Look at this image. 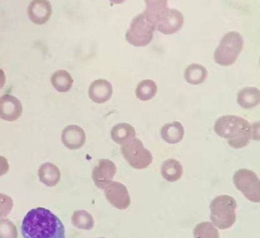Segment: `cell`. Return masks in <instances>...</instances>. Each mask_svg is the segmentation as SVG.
<instances>
[{
    "mask_svg": "<svg viewBox=\"0 0 260 238\" xmlns=\"http://www.w3.org/2000/svg\"><path fill=\"white\" fill-rule=\"evenodd\" d=\"M21 231L23 238H66L62 222L44 208L32 209L26 214Z\"/></svg>",
    "mask_w": 260,
    "mask_h": 238,
    "instance_id": "cell-1",
    "label": "cell"
},
{
    "mask_svg": "<svg viewBox=\"0 0 260 238\" xmlns=\"http://www.w3.org/2000/svg\"><path fill=\"white\" fill-rule=\"evenodd\" d=\"M254 126L242 117L229 115L216 120L214 130L219 137L226 139L232 148L241 149L248 146L251 139L259 140Z\"/></svg>",
    "mask_w": 260,
    "mask_h": 238,
    "instance_id": "cell-2",
    "label": "cell"
},
{
    "mask_svg": "<svg viewBox=\"0 0 260 238\" xmlns=\"http://www.w3.org/2000/svg\"><path fill=\"white\" fill-rule=\"evenodd\" d=\"M237 202L229 195L217 196L211 202L210 219L217 228L221 230L229 229L236 221Z\"/></svg>",
    "mask_w": 260,
    "mask_h": 238,
    "instance_id": "cell-3",
    "label": "cell"
},
{
    "mask_svg": "<svg viewBox=\"0 0 260 238\" xmlns=\"http://www.w3.org/2000/svg\"><path fill=\"white\" fill-rule=\"evenodd\" d=\"M243 45L244 40L240 33L229 32L222 37L219 46L214 52V61L222 66L233 65L242 51Z\"/></svg>",
    "mask_w": 260,
    "mask_h": 238,
    "instance_id": "cell-4",
    "label": "cell"
},
{
    "mask_svg": "<svg viewBox=\"0 0 260 238\" xmlns=\"http://www.w3.org/2000/svg\"><path fill=\"white\" fill-rule=\"evenodd\" d=\"M120 150L128 164L136 169H146L153 160L151 152L144 148L143 142L138 138L123 144Z\"/></svg>",
    "mask_w": 260,
    "mask_h": 238,
    "instance_id": "cell-5",
    "label": "cell"
},
{
    "mask_svg": "<svg viewBox=\"0 0 260 238\" xmlns=\"http://www.w3.org/2000/svg\"><path fill=\"white\" fill-rule=\"evenodd\" d=\"M155 28L144 18L143 13L137 16L131 22L125 39L135 47H146L151 42Z\"/></svg>",
    "mask_w": 260,
    "mask_h": 238,
    "instance_id": "cell-6",
    "label": "cell"
},
{
    "mask_svg": "<svg viewBox=\"0 0 260 238\" xmlns=\"http://www.w3.org/2000/svg\"><path fill=\"white\" fill-rule=\"evenodd\" d=\"M233 183L250 201H260V181L253 171L246 169L237 171L233 176Z\"/></svg>",
    "mask_w": 260,
    "mask_h": 238,
    "instance_id": "cell-7",
    "label": "cell"
},
{
    "mask_svg": "<svg viewBox=\"0 0 260 238\" xmlns=\"http://www.w3.org/2000/svg\"><path fill=\"white\" fill-rule=\"evenodd\" d=\"M107 200L118 210H124L131 205V197L127 188L119 182L112 181L104 189Z\"/></svg>",
    "mask_w": 260,
    "mask_h": 238,
    "instance_id": "cell-8",
    "label": "cell"
},
{
    "mask_svg": "<svg viewBox=\"0 0 260 238\" xmlns=\"http://www.w3.org/2000/svg\"><path fill=\"white\" fill-rule=\"evenodd\" d=\"M117 172L116 164L111 160L103 159L93 168L92 178L99 189H104L112 182Z\"/></svg>",
    "mask_w": 260,
    "mask_h": 238,
    "instance_id": "cell-9",
    "label": "cell"
},
{
    "mask_svg": "<svg viewBox=\"0 0 260 238\" xmlns=\"http://www.w3.org/2000/svg\"><path fill=\"white\" fill-rule=\"evenodd\" d=\"M23 106L15 96L6 94L0 97V119L13 122L21 116Z\"/></svg>",
    "mask_w": 260,
    "mask_h": 238,
    "instance_id": "cell-10",
    "label": "cell"
},
{
    "mask_svg": "<svg viewBox=\"0 0 260 238\" xmlns=\"http://www.w3.org/2000/svg\"><path fill=\"white\" fill-rule=\"evenodd\" d=\"M146 9L143 15L146 20L156 30V26L164 20L168 10V1L166 0H147Z\"/></svg>",
    "mask_w": 260,
    "mask_h": 238,
    "instance_id": "cell-11",
    "label": "cell"
},
{
    "mask_svg": "<svg viewBox=\"0 0 260 238\" xmlns=\"http://www.w3.org/2000/svg\"><path fill=\"white\" fill-rule=\"evenodd\" d=\"M52 8L50 3L46 0H35L29 5L28 15L32 22L42 25L50 19Z\"/></svg>",
    "mask_w": 260,
    "mask_h": 238,
    "instance_id": "cell-12",
    "label": "cell"
},
{
    "mask_svg": "<svg viewBox=\"0 0 260 238\" xmlns=\"http://www.w3.org/2000/svg\"><path fill=\"white\" fill-rule=\"evenodd\" d=\"M61 142L67 148L76 150L82 148L86 141L84 129L76 125L66 127L61 133Z\"/></svg>",
    "mask_w": 260,
    "mask_h": 238,
    "instance_id": "cell-13",
    "label": "cell"
},
{
    "mask_svg": "<svg viewBox=\"0 0 260 238\" xmlns=\"http://www.w3.org/2000/svg\"><path fill=\"white\" fill-rule=\"evenodd\" d=\"M113 89L111 82L105 79H99L90 84L88 96L93 103L103 104L111 98Z\"/></svg>",
    "mask_w": 260,
    "mask_h": 238,
    "instance_id": "cell-14",
    "label": "cell"
},
{
    "mask_svg": "<svg viewBox=\"0 0 260 238\" xmlns=\"http://www.w3.org/2000/svg\"><path fill=\"white\" fill-rule=\"evenodd\" d=\"M183 24L184 17L181 12L170 9L164 20L156 26V30L165 35L174 34L180 30Z\"/></svg>",
    "mask_w": 260,
    "mask_h": 238,
    "instance_id": "cell-15",
    "label": "cell"
},
{
    "mask_svg": "<svg viewBox=\"0 0 260 238\" xmlns=\"http://www.w3.org/2000/svg\"><path fill=\"white\" fill-rule=\"evenodd\" d=\"M40 182L48 187H53L59 183L61 173L57 165L51 162L43 164L39 169Z\"/></svg>",
    "mask_w": 260,
    "mask_h": 238,
    "instance_id": "cell-16",
    "label": "cell"
},
{
    "mask_svg": "<svg viewBox=\"0 0 260 238\" xmlns=\"http://www.w3.org/2000/svg\"><path fill=\"white\" fill-rule=\"evenodd\" d=\"M161 137L166 143L176 144L183 140L184 135L183 125L180 122L174 121L168 123L160 130Z\"/></svg>",
    "mask_w": 260,
    "mask_h": 238,
    "instance_id": "cell-17",
    "label": "cell"
},
{
    "mask_svg": "<svg viewBox=\"0 0 260 238\" xmlns=\"http://www.w3.org/2000/svg\"><path fill=\"white\" fill-rule=\"evenodd\" d=\"M259 100L260 92L258 88H244L238 93L237 103L245 109L254 108L259 103Z\"/></svg>",
    "mask_w": 260,
    "mask_h": 238,
    "instance_id": "cell-18",
    "label": "cell"
},
{
    "mask_svg": "<svg viewBox=\"0 0 260 238\" xmlns=\"http://www.w3.org/2000/svg\"><path fill=\"white\" fill-rule=\"evenodd\" d=\"M160 173L162 177L169 182H176L183 176V168L180 162L176 159H171L162 163Z\"/></svg>",
    "mask_w": 260,
    "mask_h": 238,
    "instance_id": "cell-19",
    "label": "cell"
},
{
    "mask_svg": "<svg viewBox=\"0 0 260 238\" xmlns=\"http://www.w3.org/2000/svg\"><path fill=\"white\" fill-rule=\"evenodd\" d=\"M111 138L115 143L123 145L127 141L136 138V130L132 125L120 123L114 125L111 130Z\"/></svg>",
    "mask_w": 260,
    "mask_h": 238,
    "instance_id": "cell-20",
    "label": "cell"
},
{
    "mask_svg": "<svg viewBox=\"0 0 260 238\" xmlns=\"http://www.w3.org/2000/svg\"><path fill=\"white\" fill-rule=\"evenodd\" d=\"M53 87L58 92H68L73 85L74 80L71 75L64 70H59L54 72L51 77Z\"/></svg>",
    "mask_w": 260,
    "mask_h": 238,
    "instance_id": "cell-21",
    "label": "cell"
},
{
    "mask_svg": "<svg viewBox=\"0 0 260 238\" xmlns=\"http://www.w3.org/2000/svg\"><path fill=\"white\" fill-rule=\"evenodd\" d=\"M208 76L207 70L200 64L192 63L187 66L184 72L186 82L192 85L202 84Z\"/></svg>",
    "mask_w": 260,
    "mask_h": 238,
    "instance_id": "cell-22",
    "label": "cell"
},
{
    "mask_svg": "<svg viewBox=\"0 0 260 238\" xmlns=\"http://www.w3.org/2000/svg\"><path fill=\"white\" fill-rule=\"evenodd\" d=\"M157 87L153 80L147 79L139 83L136 88V97L142 101L152 99L156 94Z\"/></svg>",
    "mask_w": 260,
    "mask_h": 238,
    "instance_id": "cell-23",
    "label": "cell"
},
{
    "mask_svg": "<svg viewBox=\"0 0 260 238\" xmlns=\"http://www.w3.org/2000/svg\"><path fill=\"white\" fill-rule=\"evenodd\" d=\"M72 222L76 228L83 230L92 229L95 224L92 216L84 210L75 211L72 217Z\"/></svg>",
    "mask_w": 260,
    "mask_h": 238,
    "instance_id": "cell-24",
    "label": "cell"
},
{
    "mask_svg": "<svg viewBox=\"0 0 260 238\" xmlns=\"http://www.w3.org/2000/svg\"><path fill=\"white\" fill-rule=\"evenodd\" d=\"M194 238H220L218 230L210 222L197 224L193 231Z\"/></svg>",
    "mask_w": 260,
    "mask_h": 238,
    "instance_id": "cell-25",
    "label": "cell"
},
{
    "mask_svg": "<svg viewBox=\"0 0 260 238\" xmlns=\"http://www.w3.org/2000/svg\"><path fill=\"white\" fill-rule=\"evenodd\" d=\"M0 238H18L17 227L9 219H0Z\"/></svg>",
    "mask_w": 260,
    "mask_h": 238,
    "instance_id": "cell-26",
    "label": "cell"
},
{
    "mask_svg": "<svg viewBox=\"0 0 260 238\" xmlns=\"http://www.w3.org/2000/svg\"><path fill=\"white\" fill-rule=\"evenodd\" d=\"M13 208L12 197L6 194L0 193V218L7 217Z\"/></svg>",
    "mask_w": 260,
    "mask_h": 238,
    "instance_id": "cell-27",
    "label": "cell"
},
{
    "mask_svg": "<svg viewBox=\"0 0 260 238\" xmlns=\"http://www.w3.org/2000/svg\"><path fill=\"white\" fill-rule=\"evenodd\" d=\"M9 161L5 157L0 156V177L6 175L9 171Z\"/></svg>",
    "mask_w": 260,
    "mask_h": 238,
    "instance_id": "cell-28",
    "label": "cell"
},
{
    "mask_svg": "<svg viewBox=\"0 0 260 238\" xmlns=\"http://www.w3.org/2000/svg\"><path fill=\"white\" fill-rule=\"evenodd\" d=\"M5 82H6V76L3 70L0 69V89L4 87Z\"/></svg>",
    "mask_w": 260,
    "mask_h": 238,
    "instance_id": "cell-29",
    "label": "cell"
},
{
    "mask_svg": "<svg viewBox=\"0 0 260 238\" xmlns=\"http://www.w3.org/2000/svg\"><path fill=\"white\" fill-rule=\"evenodd\" d=\"M99 238H106V237H99Z\"/></svg>",
    "mask_w": 260,
    "mask_h": 238,
    "instance_id": "cell-30",
    "label": "cell"
}]
</instances>
